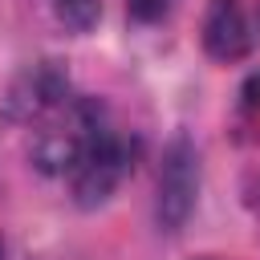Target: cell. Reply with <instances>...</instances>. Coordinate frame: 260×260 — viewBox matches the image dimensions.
Here are the masks:
<instances>
[{"label": "cell", "mask_w": 260, "mask_h": 260, "mask_svg": "<svg viewBox=\"0 0 260 260\" xmlns=\"http://www.w3.org/2000/svg\"><path fill=\"white\" fill-rule=\"evenodd\" d=\"M61 98H69V81L45 61V65L24 69V73L12 81L8 98H4V114H8L12 122H37V118H45Z\"/></svg>", "instance_id": "cell-4"}, {"label": "cell", "mask_w": 260, "mask_h": 260, "mask_svg": "<svg viewBox=\"0 0 260 260\" xmlns=\"http://www.w3.org/2000/svg\"><path fill=\"white\" fill-rule=\"evenodd\" d=\"M130 167H134V142H126V138L110 126V130L98 138V146L89 150V158L77 167V175L69 179V187H73L77 203L93 207V203H102V199L114 195V187L130 175Z\"/></svg>", "instance_id": "cell-3"}, {"label": "cell", "mask_w": 260, "mask_h": 260, "mask_svg": "<svg viewBox=\"0 0 260 260\" xmlns=\"http://www.w3.org/2000/svg\"><path fill=\"white\" fill-rule=\"evenodd\" d=\"M49 4H53L57 20L69 24L73 32L93 28V20H98V12H102V0H49Z\"/></svg>", "instance_id": "cell-6"}, {"label": "cell", "mask_w": 260, "mask_h": 260, "mask_svg": "<svg viewBox=\"0 0 260 260\" xmlns=\"http://www.w3.org/2000/svg\"><path fill=\"white\" fill-rule=\"evenodd\" d=\"M195 195H199V158L195 146L187 138H175L162 154L158 167V199H154V215L162 232H179L187 223V215L195 211Z\"/></svg>", "instance_id": "cell-2"}, {"label": "cell", "mask_w": 260, "mask_h": 260, "mask_svg": "<svg viewBox=\"0 0 260 260\" xmlns=\"http://www.w3.org/2000/svg\"><path fill=\"white\" fill-rule=\"evenodd\" d=\"M203 49L215 61H240L252 53V28L236 0H211L203 16Z\"/></svg>", "instance_id": "cell-5"}, {"label": "cell", "mask_w": 260, "mask_h": 260, "mask_svg": "<svg viewBox=\"0 0 260 260\" xmlns=\"http://www.w3.org/2000/svg\"><path fill=\"white\" fill-rule=\"evenodd\" d=\"M110 130L106 110L93 98H61L45 118H37V138H32V158L45 175L73 179L77 167L89 158L98 138Z\"/></svg>", "instance_id": "cell-1"}, {"label": "cell", "mask_w": 260, "mask_h": 260, "mask_svg": "<svg viewBox=\"0 0 260 260\" xmlns=\"http://www.w3.org/2000/svg\"><path fill=\"white\" fill-rule=\"evenodd\" d=\"M244 98H248V106H260V77L248 81V93H244Z\"/></svg>", "instance_id": "cell-8"}, {"label": "cell", "mask_w": 260, "mask_h": 260, "mask_svg": "<svg viewBox=\"0 0 260 260\" xmlns=\"http://www.w3.org/2000/svg\"><path fill=\"white\" fill-rule=\"evenodd\" d=\"M171 8H175V0H126V12H130L138 24H154V20H162Z\"/></svg>", "instance_id": "cell-7"}]
</instances>
